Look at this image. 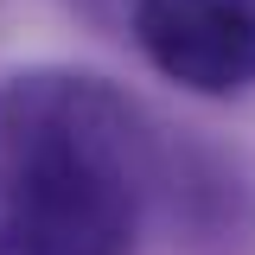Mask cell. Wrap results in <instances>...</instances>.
<instances>
[{
	"instance_id": "cell-1",
	"label": "cell",
	"mask_w": 255,
	"mask_h": 255,
	"mask_svg": "<svg viewBox=\"0 0 255 255\" xmlns=\"http://www.w3.org/2000/svg\"><path fill=\"white\" fill-rule=\"evenodd\" d=\"M140 128L96 77L0 83V255H134Z\"/></svg>"
},
{
	"instance_id": "cell-2",
	"label": "cell",
	"mask_w": 255,
	"mask_h": 255,
	"mask_svg": "<svg viewBox=\"0 0 255 255\" xmlns=\"http://www.w3.org/2000/svg\"><path fill=\"white\" fill-rule=\"evenodd\" d=\"M134 38L179 90H255V0H134Z\"/></svg>"
}]
</instances>
